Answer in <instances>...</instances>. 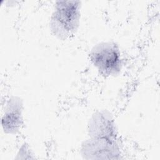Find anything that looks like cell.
Segmentation results:
<instances>
[{
    "mask_svg": "<svg viewBox=\"0 0 160 160\" xmlns=\"http://www.w3.org/2000/svg\"><path fill=\"white\" fill-rule=\"evenodd\" d=\"M80 2L58 1L50 21L52 31L59 38H66L77 29L80 19Z\"/></svg>",
    "mask_w": 160,
    "mask_h": 160,
    "instance_id": "1",
    "label": "cell"
},
{
    "mask_svg": "<svg viewBox=\"0 0 160 160\" xmlns=\"http://www.w3.org/2000/svg\"><path fill=\"white\" fill-rule=\"evenodd\" d=\"M11 103L12 105L9 104V106L7 108L6 112L4 114V118L2 119V121H5L6 123L9 120H11L9 124H8L11 125L9 132H15L18 130L19 126H21V121L22 120V104L20 103V101L17 99H13Z\"/></svg>",
    "mask_w": 160,
    "mask_h": 160,
    "instance_id": "3",
    "label": "cell"
},
{
    "mask_svg": "<svg viewBox=\"0 0 160 160\" xmlns=\"http://www.w3.org/2000/svg\"><path fill=\"white\" fill-rule=\"evenodd\" d=\"M91 62L104 76L118 74L122 69V58L119 47L112 42H102L95 45L89 53Z\"/></svg>",
    "mask_w": 160,
    "mask_h": 160,
    "instance_id": "2",
    "label": "cell"
}]
</instances>
